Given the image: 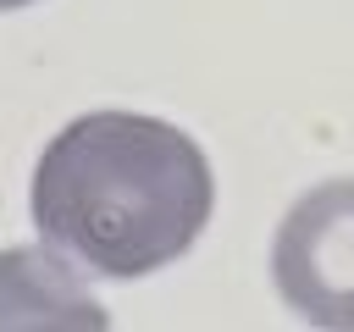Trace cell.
<instances>
[{
	"label": "cell",
	"instance_id": "6da1fadb",
	"mask_svg": "<svg viewBox=\"0 0 354 332\" xmlns=\"http://www.w3.org/2000/svg\"><path fill=\"white\" fill-rule=\"evenodd\" d=\"M28 205L39 238L72 266L133 282L199 243L216 177L183 127L144 111H88L44 144Z\"/></svg>",
	"mask_w": 354,
	"mask_h": 332
},
{
	"label": "cell",
	"instance_id": "7a4b0ae2",
	"mask_svg": "<svg viewBox=\"0 0 354 332\" xmlns=\"http://www.w3.org/2000/svg\"><path fill=\"white\" fill-rule=\"evenodd\" d=\"M271 282L299 321L354 332V177H326L282 210Z\"/></svg>",
	"mask_w": 354,
	"mask_h": 332
},
{
	"label": "cell",
	"instance_id": "3957f363",
	"mask_svg": "<svg viewBox=\"0 0 354 332\" xmlns=\"http://www.w3.org/2000/svg\"><path fill=\"white\" fill-rule=\"evenodd\" d=\"M0 326H105L100 299L61 249H0Z\"/></svg>",
	"mask_w": 354,
	"mask_h": 332
},
{
	"label": "cell",
	"instance_id": "277c9868",
	"mask_svg": "<svg viewBox=\"0 0 354 332\" xmlns=\"http://www.w3.org/2000/svg\"><path fill=\"white\" fill-rule=\"evenodd\" d=\"M22 6H33V0H0V11H22Z\"/></svg>",
	"mask_w": 354,
	"mask_h": 332
}]
</instances>
